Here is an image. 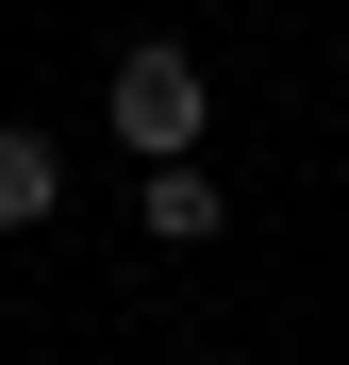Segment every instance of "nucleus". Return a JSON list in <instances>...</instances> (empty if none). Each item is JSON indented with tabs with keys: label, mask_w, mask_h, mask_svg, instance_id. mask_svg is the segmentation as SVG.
Here are the masks:
<instances>
[{
	"label": "nucleus",
	"mask_w": 349,
	"mask_h": 365,
	"mask_svg": "<svg viewBox=\"0 0 349 365\" xmlns=\"http://www.w3.org/2000/svg\"><path fill=\"white\" fill-rule=\"evenodd\" d=\"M100 116H116V150H150V166H200V133H216V83H200V50H166V34H150V50H116V100H100Z\"/></svg>",
	"instance_id": "nucleus-1"
},
{
	"label": "nucleus",
	"mask_w": 349,
	"mask_h": 365,
	"mask_svg": "<svg viewBox=\"0 0 349 365\" xmlns=\"http://www.w3.org/2000/svg\"><path fill=\"white\" fill-rule=\"evenodd\" d=\"M50 200H67V150L50 133H0V232H34Z\"/></svg>",
	"instance_id": "nucleus-2"
},
{
	"label": "nucleus",
	"mask_w": 349,
	"mask_h": 365,
	"mask_svg": "<svg viewBox=\"0 0 349 365\" xmlns=\"http://www.w3.org/2000/svg\"><path fill=\"white\" fill-rule=\"evenodd\" d=\"M150 232H166V250H200V232H216V166H150V200H133Z\"/></svg>",
	"instance_id": "nucleus-3"
}]
</instances>
